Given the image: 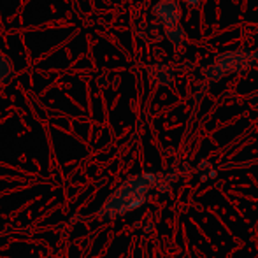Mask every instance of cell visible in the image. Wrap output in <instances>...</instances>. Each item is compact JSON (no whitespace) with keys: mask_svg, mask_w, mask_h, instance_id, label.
I'll return each mask as SVG.
<instances>
[{"mask_svg":"<svg viewBox=\"0 0 258 258\" xmlns=\"http://www.w3.org/2000/svg\"><path fill=\"white\" fill-rule=\"evenodd\" d=\"M174 78V72L167 65H153L150 69V79L158 86H167Z\"/></svg>","mask_w":258,"mask_h":258,"instance_id":"cell-4","label":"cell"},{"mask_svg":"<svg viewBox=\"0 0 258 258\" xmlns=\"http://www.w3.org/2000/svg\"><path fill=\"white\" fill-rule=\"evenodd\" d=\"M258 53L256 51H230L223 53L209 65L206 67L204 74L209 79H220L225 74H237V72H244L256 61Z\"/></svg>","mask_w":258,"mask_h":258,"instance_id":"cell-2","label":"cell"},{"mask_svg":"<svg viewBox=\"0 0 258 258\" xmlns=\"http://www.w3.org/2000/svg\"><path fill=\"white\" fill-rule=\"evenodd\" d=\"M165 35H167V39L176 46V48L183 44V41H184V30L179 27V23L174 25V27L165 28Z\"/></svg>","mask_w":258,"mask_h":258,"instance_id":"cell-6","label":"cell"},{"mask_svg":"<svg viewBox=\"0 0 258 258\" xmlns=\"http://www.w3.org/2000/svg\"><path fill=\"white\" fill-rule=\"evenodd\" d=\"M155 18L163 25L165 28L174 27L181 20V7L177 0H160L153 7Z\"/></svg>","mask_w":258,"mask_h":258,"instance_id":"cell-3","label":"cell"},{"mask_svg":"<svg viewBox=\"0 0 258 258\" xmlns=\"http://www.w3.org/2000/svg\"><path fill=\"white\" fill-rule=\"evenodd\" d=\"M14 76V67H13V61L9 60L7 54H4L0 51V85L4 83L11 81V78Z\"/></svg>","mask_w":258,"mask_h":258,"instance_id":"cell-5","label":"cell"},{"mask_svg":"<svg viewBox=\"0 0 258 258\" xmlns=\"http://www.w3.org/2000/svg\"><path fill=\"white\" fill-rule=\"evenodd\" d=\"M184 2H186L188 6H197V4L201 2V0H184Z\"/></svg>","mask_w":258,"mask_h":258,"instance_id":"cell-7","label":"cell"},{"mask_svg":"<svg viewBox=\"0 0 258 258\" xmlns=\"http://www.w3.org/2000/svg\"><path fill=\"white\" fill-rule=\"evenodd\" d=\"M155 174H141V176L130 177L105 202L104 211L109 216H116V214L126 213V211L139 207L148 199V194H150L151 186L155 184Z\"/></svg>","mask_w":258,"mask_h":258,"instance_id":"cell-1","label":"cell"}]
</instances>
